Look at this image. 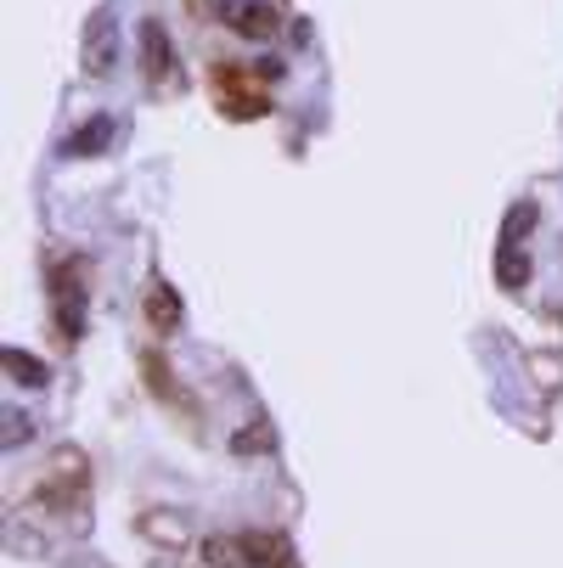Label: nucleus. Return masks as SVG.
Wrapping results in <instances>:
<instances>
[{
	"instance_id": "1",
	"label": "nucleus",
	"mask_w": 563,
	"mask_h": 568,
	"mask_svg": "<svg viewBox=\"0 0 563 568\" xmlns=\"http://www.w3.org/2000/svg\"><path fill=\"white\" fill-rule=\"evenodd\" d=\"M220 18L243 34V40H271V34L282 29V12L271 7V0H225Z\"/></svg>"
},
{
	"instance_id": "2",
	"label": "nucleus",
	"mask_w": 563,
	"mask_h": 568,
	"mask_svg": "<svg viewBox=\"0 0 563 568\" xmlns=\"http://www.w3.org/2000/svg\"><path fill=\"white\" fill-rule=\"evenodd\" d=\"M113 62H119V23H113V12H97L91 23H86V73H113Z\"/></svg>"
},
{
	"instance_id": "3",
	"label": "nucleus",
	"mask_w": 563,
	"mask_h": 568,
	"mask_svg": "<svg viewBox=\"0 0 563 568\" xmlns=\"http://www.w3.org/2000/svg\"><path fill=\"white\" fill-rule=\"evenodd\" d=\"M214 97H220V113H231V119H260V113H265V97L249 91L237 68H220V73H214Z\"/></svg>"
},
{
	"instance_id": "4",
	"label": "nucleus",
	"mask_w": 563,
	"mask_h": 568,
	"mask_svg": "<svg viewBox=\"0 0 563 568\" xmlns=\"http://www.w3.org/2000/svg\"><path fill=\"white\" fill-rule=\"evenodd\" d=\"M237 546H243V562L249 568H299V557H293V546L282 535L249 529V535H237Z\"/></svg>"
},
{
	"instance_id": "5",
	"label": "nucleus",
	"mask_w": 563,
	"mask_h": 568,
	"mask_svg": "<svg viewBox=\"0 0 563 568\" xmlns=\"http://www.w3.org/2000/svg\"><path fill=\"white\" fill-rule=\"evenodd\" d=\"M147 321H152V333H175L181 327V293L170 282H152L147 293Z\"/></svg>"
},
{
	"instance_id": "6",
	"label": "nucleus",
	"mask_w": 563,
	"mask_h": 568,
	"mask_svg": "<svg viewBox=\"0 0 563 568\" xmlns=\"http://www.w3.org/2000/svg\"><path fill=\"white\" fill-rule=\"evenodd\" d=\"M141 45H147V79H170L175 57H170V34H164V23H141Z\"/></svg>"
},
{
	"instance_id": "7",
	"label": "nucleus",
	"mask_w": 563,
	"mask_h": 568,
	"mask_svg": "<svg viewBox=\"0 0 563 568\" xmlns=\"http://www.w3.org/2000/svg\"><path fill=\"white\" fill-rule=\"evenodd\" d=\"M0 366H7L12 383H23V388H46L51 383V366L34 361V355H23V349H0Z\"/></svg>"
},
{
	"instance_id": "8",
	"label": "nucleus",
	"mask_w": 563,
	"mask_h": 568,
	"mask_svg": "<svg viewBox=\"0 0 563 568\" xmlns=\"http://www.w3.org/2000/svg\"><path fill=\"white\" fill-rule=\"evenodd\" d=\"M496 282H502L507 293H524V287H530V260H524V248H496Z\"/></svg>"
},
{
	"instance_id": "9",
	"label": "nucleus",
	"mask_w": 563,
	"mask_h": 568,
	"mask_svg": "<svg viewBox=\"0 0 563 568\" xmlns=\"http://www.w3.org/2000/svg\"><path fill=\"white\" fill-rule=\"evenodd\" d=\"M108 141H113V119H97V124H86V130H79V135L62 146V152H68V158H86V152H102Z\"/></svg>"
},
{
	"instance_id": "10",
	"label": "nucleus",
	"mask_w": 563,
	"mask_h": 568,
	"mask_svg": "<svg viewBox=\"0 0 563 568\" xmlns=\"http://www.w3.org/2000/svg\"><path fill=\"white\" fill-rule=\"evenodd\" d=\"M535 231V203H519L513 214H507V231H502V248H519V236H530Z\"/></svg>"
},
{
	"instance_id": "11",
	"label": "nucleus",
	"mask_w": 563,
	"mask_h": 568,
	"mask_svg": "<svg viewBox=\"0 0 563 568\" xmlns=\"http://www.w3.org/2000/svg\"><path fill=\"white\" fill-rule=\"evenodd\" d=\"M29 439V417L23 412H7V450H18Z\"/></svg>"
},
{
	"instance_id": "12",
	"label": "nucleus",
	"mask_w": 563,
	"mask_h": 568,
	"mask_svg": "<svg viewBox=\"0 0 563 568\" xmlns=\"http://www.w3.org/2000/svg\"><path fill=\"white\" fill-rule=\"evenodd\" d=\"M277 445V434L260 423V434H237V450H271Z\"/></svg>"
}]
</instances>
